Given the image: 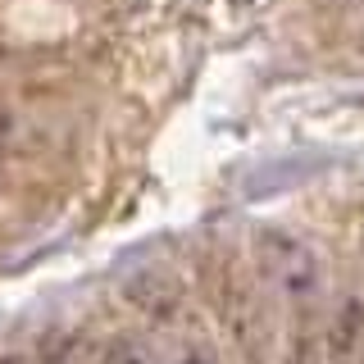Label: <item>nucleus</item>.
I'll return each mask as SVG.
<instances>
[{"label": "nucleus", "instance_id": "1", "mask_svg": "<svg viewBox=\"0 0 364 364\" xmlns=\"http://www.w3.org/2000/svg\"><path fill=\"white\" fill-rule=\"evenodd\" d=\"M255 273L259 282L287 305H310L323 291V259L318 250L296 232H282V228H264L255 232Z\"/></svg>", "mask_w": 364, "mask_h": 364}, {"label": "nucleus", "instance_id": "2", "mask_svg": "<svg viewBox=\"0 0 364 364\" xmlns=\"http://www.w3.org/2000/svg\"><path fill=\"white\" fill-rule=\"evenodd\" d=\"M219 314H223V328L232 337V346L242 350L250 364H264L273 355V323H269V310L259 301V291L242 278H228L219 282Z\"/></svg>", "mask_w": 364, "mask_h": 364}, {"label": "nucleus", "instance_id": "3", "mask_svg": "<svg viewBox=\"0 0 364 364\" xmlns=\"http://www.w3.org/2000/svg\"><path fill=\"white\" fill-rule=\"evenodd\" d=\"M123 301H128L136 314L168 323V318L182 310L187 291H182V282L173 278V273H164V269H136V273L123 278Z\"/></svg>", "mask_w": 364, "mask_h": 364}, {"label": "nucleus", "instance_id": "4", "mask_svg": "<svg viewBox=\"0 0 364 364\" xmlns=\"http://www.w3.org/2000/svg\"><path fill=\"white\" fill-rule=\"evenodd\" d=\"M323 350H328V364H360L364 360V301L346 296L333 310V318L323 328Z\"/></svg>", "mask_w": 364, "mask_h": 364}, {"label": "nucleus", "instance_id": "5", "mask_svg": "<svg viewBox=\"0 0 364 364\" xmlns=\"http://www.w3.org/2000/svg\"><path fill=\"white\" fill-rule=\"evenodd\" d=\"M96 364H164V350L136 333H114L96 346Z\"/></svg>", "mask_w": 364, "mask_h": 364}, {"label": "nucleus", "instance_id": "6", "mask_svg": "<svg viewBox=\"0 0 364 364\" xmlns=\"http://www.w3.org/2000/svg\"><path fill=\"white\" fill-rule=\"evenodd\" d=\"M164 350V364H223V355L210 346L205 337H191V333H182L173 337L168 346H159Z\"/></svg>", "mask_w": 364, "mask_h": 364}, {"label": "nucleus", "instance_id": "7", "mask_svg": "<svg viewBox=\"0 0 364 364\" xmlns=\"http://www.w3.org/2000/svg\"><path fill=\"white\" fill-rule=\"evenodd\" d=\"M287 364H328L323 333H296L287 346Z\"/></svg>", "mask_w": 364, "mask_h": 364}, {"label": "nucleus", "instance_id": "8", "mask_svg": "<svg viewBox=\"0 0 364 364\" xmlns=\"http://www.w3.org/2000/svg\"><path fill=\"white\" fill-rule=\"evenodd\" d=\"M328 9H337V14H350V9H364V0H323Z\"/></svg>", "mask_w": 364, "mask_h": 364}, {"label": "nucleus", "instance_id": "9", "mask_svg": "<svg viewBox=\"0 0 364 364\" xmlns=\"http://www.w3.org/2000/svg\"><path fill=\"white\" fill-rule=\"evenodd\" d=\"M360 364H364V360H360Z\"/></svg>", "mask_w": 364, "mask_h": 364}]
</instances>
